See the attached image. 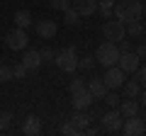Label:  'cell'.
<instances>
[{"label":"cell","instance_id":"obj_12","mask_svg":"<svg viewBox=\"0 0 146 136\" xmlns=\"http://www.w3.org/2000/svg\"><path fill=\"white\" fill-rule=\"evenodd\" d=\"M73 107L76 110H90V105H93V95L88 92V88L78 90V92H73Z\"/></svg>","mask_w":146,"mask_h":136},{"label":"cell","instance_id":"obj_4","mask_svg":"<svg viewBox=\"0 0 146 136\" xmlns=\"http://www.w3.org/2000/svg\"><path fill=\"white\" fill-rule=\"evenodd\" d=\"M102 34H105V39L107 42H122V39L127 37V29H124V22H119V20H110V22H105L102 24Z\"/></svg>","mask_w":146,"mask_h":136},{"label":"cell","instance_id":"obj_33","mask_svg":"<svg viewBox=\"0 0 146 136\" xmlns=\"http://www.w3.org/2000/svg\"><path fill=\"white\" fill-rule=\"evenodd\" d=\"M98 7H115V0H98Z\"/></svg>","mask_w":146,"mask_h":136},{"label":"cell","instance_id":"obj_21","mask_svg":"<svg viewBox=\"0 0 146 136\" xmlns=\"http://www.w3.org/2000/svg\"><path fill=\"white\" fill-rule=\"evenodd\" d=\"M127 34L129 37H141V32H144V24H141V20H134V22H127Z\"/></svg>","mask_w":146,"mask_h":136},{"label":"cell","instance_id":"obj_20","mask_svg":"<svg viewBox=\"0 0 146 136\" xmlns=\"http://www.w3.org/2000/svg\"><path fill=\"white\" fill-rule=\"evenodd\" d=\"M139 92H141L139 80H124V95L127 97H139Z\"/></svg>","mask_w":146,"mask_h":136},{"label":"cell","instance_id":"obj_35","mask_svg":"<svg viewBox=\"0 0 146 136\" xmlns=\"http://www.w3.org/2000/svg\"><path fill=\"white\" fill-rule=\"evenodd\" d=\"M117 49H119V53L129 51V42H124V39H122V42H117Z\"/></svg>","mask_w":146,"mask_h":136},{"label":"cell","instance_id":"obj_2","mask_svg":"<svg viewBox=\"0 0 146 136\" xmlns=\"http://www.w3.org/2000/svg\"><path fill=\"white\" fill-rule=\"evenodd\" d=\"M95 61H98L102 68L117 66V61H119V49H117V44H115V42L100 44V46H98V53H95Z\"/></svg>","mask_w":146,"mask_h":136},{"label":"cell","instance_id":"obj_1","mask_svg":"<svg viewBox=\"0 0 146 136\" xmlns=\"http://www.w3.org/2000/svg\"><path fill=\"white\" fill-rule=\"evenodd\" d=\"M146 12L144 3L141 0H115V7H112V15L117 17L119 22H134V20H141Z\"/></svg>","mask_w":146,"mask_h":136},{"label":"cell","instance_id":"obj_23","mask_svg":"<svg viewBox=\"0 0 146 136\" xmlns=\"http://www.w3.org/2000/svg\"><path fill=\"white\" fill-rule=\"evenodd\" d=\"M27 73H29V71H27V68H25V63H15V66H12V78H15V80H25V75Z\"/></svg>","mask_w":146,"mask_h":136},{"label":"cell","instance_id":"obj_17","mask_svg":"<svg viewBox=\"0 0 146 136\" xmlns=\"http://www.w3.org/2000/svg\"><path fill=\"white\" fill-rule=\"evenodd\" d=\"M71 121L76 124V129H78L80 134H83V129H85V126L90 124V114H88L85 110H76V114L71 117Z\"/></svg>","mask_w":146,"mask_h":136},{"label":"cell","instance_id":"obj_15","mask_svg":"<svg viewBox=\"0 0 146 136\" xmlns=\"http://www.w3.org/2000/svg\"><path fill=\"white\" fill-rule=\"evenodd\" d=\"M22 63H25L27 71H36V68L42 66V56H39V51H36V49H27L25 56H22Z\"/></svg>","mask_w":146,"mask_h":136},{"label":"cell","instance_id":"obj_7","mask_svg":"<svg viewBox=\"0 0 146 136\" xmlns=\"http://www.w3.org/2000/svg\"><path fill=\"white\" fill-rule=\"evenodd\" d=\"M102 80H105V85H107V90H117V88H122V85H124L127 73L122 71L119 66H110L107 73L102 75Z\"/></svg>","mask_w":146,"mask_h":136},{"label":"cell","instance_id":"obj_19","mask_svg":"<svg viewBox=\"0 0 146 136\" xmlns=\"http://www.w3.org/2000/svg\"><path fill=\"white\" fill-rule=\"evenodd\" d=\"M63 22H66L68 27H76L80 22V15H78V10H76V7H68V10H63Z\"/></svg>","mask_w":146,"mask_h":136},{"label":"cell","instance_id":"obj_11","mask_svg":"<svg viewBox=\"0 0 146 136\" xmlns=\"http://www.w3.org/2000/svg\"><path fill=\"white\" fill-rule=\"evenodd\" d=\"M85 88H88V92L93 95V100H102L105 95H107V85H105V80L100 78V75L90 78L88 83H85Z\"/></svg>","mask_w":146,"mask_h":136},{"label":"cell","instance_id":"obj_31","mask_svg":"<svg viewBox=\"0 0 146 136\" xmlns=\"http://www.w3.org/2000/svg\"><path fill=\"white\" fill-rule=\"evenodd\" d=\"M136 80L146 88V66H139V68H136Z\"/></svg>","mask_w":146,"mask_h":136},{"label":"cell","instance_id":"obj_26","mask_svg":"<svg viewBox=\"0 0 146 136\" xmlns=\"http://www.w3.org/2000/svg\"><path fill=\"white\" fill-rule=\"evenodd\" d=\"M49 5H51L54 10H58V12H63V10H68V7L73 5V0H49Z\"/></svg>","mask_w":146,"mask_h":136},{"label":"cell","instance_id":"obj_18","mask_svg":"<svg viewBox=\"0 0 146 136\" xmlns=\"http://www.w3.org/2000/svg\"><path fill=\"white\" fill-rule=\"evenodd\" d=\"M15 24H17V27H22V29H27L29 24H34V22H32L29 10H17V12H15Z\"/></svg>","mask_w":146,"mask_h":136},{"label":"cell","instance_id":"obj_37","mask_svg":"<svg viewBox=\"0 0 146 136\" xmlns=\"http://www.w3.org/2000/svg\"><path fill=\"white\" fill-rule=\"evenodd\" d=\"M144 44H146V39H144Z\"/></svg>","mask_w":146,"mask_h":136},{"label":"cell","instance_id":"obj_36","mask_svg":"<svg viewBox=\"0 0 146 136\" xmlns=\"http://www.w3.org/2000/svg\"><path fill=\"white\" fill-rule=\"evenodd\" d=\"M141 105L146 107V88H144V92H141Z\"/></svg>","mask_w":146,"mask_h":136},{"label":"cell","instance_id":"obj_5","mask_svg":"<svg viewBox=\"0 0 146 136\" xmlns=\"http://www.w3.org/2000/svg\"><path fill=\"white\" fill-rule=\"evenodd\" d=\"M122 119H124V117L119 114V110H117V107H110L102 114V129L110 131V134H117V131H122Z\"/></svg>","mask_w":146,"mask_h":136},{"label":"cell","instance_id":"obj_3","mask_svg":"<svg viewBox=\"0 0 146 136\" xmlns=\"http://www.w3.org/2000/svg\"><path fill=\"white\" fill-rule=\"evenodd\" d=\"M54 63L61 68L63 73H73V71H78V56H76V49H61V51H56Z\"/></svg>","mask_w":146,"mask_h":136},{"label":"cell","instance_id":"obj_13","mask_svg":"<svg viewBox=\"0 0 146 136\" xmlns=\"http://www.w3.org/2000/svg\"><path fill=\"white\" fill-rule=\"evenodd\" d=\"M22 134H25V136H39V134H42V121H39V117H34V114L25 117Z\"/></svg>","mask_w":146,"mask_h":136},{"label":"cell","instance_id":"obj_32","mask_svg":"<svg viewBox=\"0 0 146 136\" xmlns=\"http://www.w3.org/2000/svg\"><path fill=\"white\" fill-rule=\"evenodd\" d=\"M134 53H136V56H139V58H144V61H146V44H144V42H141V44H139V46H136V49H134Z\"/></svg>","mask_w":146,"mask_h":136},{"label":"cell","instance_id":"obj_10","mask_svg":"<svg viewBox=\"0 0 146 136\" xmlns=\"http://www.w3.org/2000/svg\"><path fill=\"white\" fill-rule=\"evenodd\" d=\"M139 61H141V58L136 56L134 51H124V53H119V61H117V66H119L124 73H136Z\"/></svg>","mask_w":146,"mask_h":136},{"label":"cell","instance_id":"obj_22","mask_svg":"<svg viewBox=\"0 0 146 136\" xmlns=\"http://www.w3.org/2000/svg\"><path fill=\"white\" fill-rule=\"evenodd\" d=\"M102 100H105V105H107V107H119V102H122L119 95H117L115 90H107V95H105Z\"/></svg>","mask_w":146,"mask_h":136},{"label":"cell","instance_id":"obj_14","mask_svg":"<svg viewBox=\"0 0 146 136\" xmlns=\"http://www.w3.org/2000/svg\"><path fill=\"white\" fill-rule=\"evenodd\" d=\"M73 7L78 10L80 17H90L98 12V0H73Z\"/></svg>","mask_w":146,"mask_h":136},{"label":"cell","instance_id":"obj_9","mask_svg":"<svg viewBox=\"0 0 146 136\" xmlns=\"http://www.w3.org/2000/svg\"><path fill=\"white\" fill-rule=\"evenodd\" d=\"M34 32H36V37H42V39H54L58 27L54 20H39V22H34Z\"/></svg>","mask_w":146,"mask_h":136},{"label":"cell","instance_id":"obj_24","mask_svg":"<svg viewBox=\"0 0 146 136\" xmlns=\"http://www.w3.org/2000/svg\"><path fill=\"white\" fill-rule=\"evenodd\" d=\"M61 134L63 136H80V131L76 129L73 121H63V124H61Z\"/></svg>","mask_w":146,"mask_h":136},{"label":"cell","instance_id":"obj_6","mask_svg":"<svg viewBox=\"0 0 146 136\" xmlns=\"http://www.w3.org/2000/svg\"><path fill=\"white\" fill-rule=\"evenodd\" d=\"M27 32L22 29V27H15V29H10L5 34V44H7V49H12V51H22V49L27 46Z\"/></svg>","mask_w":146,"mask_h":136},{"label":"cell","instance_id":"obj_27","mask_svg":"<svg viewBox=\"0 0 146 136\" xmlns=\"http://www.w3.org/2000/svg\"><path fill=\"white\" fill-rule=\"evenodd\" d=\"M7 80H15L12 78V66H0V83H7Z\"/></svg>","mask_w":146,"mask_h":136},{"label":"cell","instance_id":"obj_28","mask_svg":"<svg viewBox=\"0 0 146 136\" xmlns=\"http://www.w3.org/2000/svg\"><path fill=\"white\" fill-rule=\"evenodd\" d=\"M12 124V114L10 112H0V131H7Z\"/></svg>","mask_w":146,"mask_h":136},{"label":"cell","instance_id":"obj_16","mask_svg":"<svg viewBox=\"0 0 146 136\" xmlns=\"http://www.w3.org/2000/svg\"><path fill=\"white\" fill-rule=\"evenodd\" d=\"M117 110H119V114L124 117V119H127V117H136V114H139V102H136L134 97H129L127 102H119Z\"/></svg>","mask_w":146,"mask_h":136},{"label":"cell","instance_id":"obj_25","mask_svg":"<svg viewBox=\"0 0 146 136\" xmlns=\"http://www.w3.org/2000/svg\"><path fill=\"white\" fill-rule=\"evenodd\" d=\"M98 66V61H95V56H83L78 58V68H83V71H90V68Z\"/></svg>","mask_w":146,"mask_h":136},{"label":"cell","instance_id":"obj_29","mask_svg":"<svg viewBox=\"0 0 146 136\" xmlns=\"http://www.w3.org/2000/svg\"><path fill=\"white\" fill-rule=\"evenodd\" d=\"M39 56H42V63H54V58H56V51H51V49L44 46L42 51H39Z\"/></svg>","mask_w":146,"mask_h":136},{"label":"cell","instance_id":"obj_34","mask_svg":"<svg viewBox=\"0 0 146 136\" xmlns=\"http://www.w3.org/2000/svg\"><path fill=\"white\" fill-rule=\"evenodd\" d=\"M100 10V15H102V20H110V17H112V10H110V7H98Z\"/></svg>","mask_w":146,"mask_h":136},{"label":"cell","instance_id":"obj_8","mask_svg":"<svg viewBox=\"0 0 146 136\" xmlns=\"http://www.w3.org/2000/svg\"><path fill=\"white\" fill-rule=\"evenodd\" d=\"M122 134H127V136H141V134H146V121L141 119L139 114H136V117H127V121H122Z\"/></svg>","mask_w":146,"mask_h":136},{"label":"cell","instance_id":"obj_30","mask_svg":"<svg viewBox=\"0 0 146 136\" xmlns=\"http://www.w3.org/2000/svg\"><path fill=\"white\" fill-rule=\"evenodd\" d=\"M68 88H71V95H73V92H78V90H83V88H85V83H83V78H73Z\"/></svg>","mask_w":146,"mask_h":136}]
</instances>
